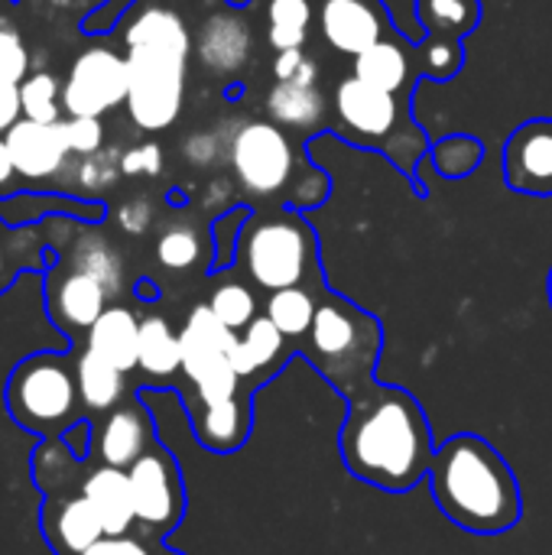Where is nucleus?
<instances>
[{
	"mask_svg": "<svg viewBox=\"0 0 552 555\" xmlns=\"http://www.w3.org/2000/svg\"><path fill=\"white\" fill-rule=\"evenodd\" d=\"M436 439L420 400L394 384L374 380L345 400L338 452L351 478L387 494L413 491L429 478Z\"/></svg>",
	"mask_w": 552,
	"mask_h": 555,
	"instance_id": "obj_1",
	"label": "nucleus"
},
{
	"mask_svg": "<svg viewBox=\"0 0 552 555\" xmlns=\"http://www.w3.org/2000/svg\"><path fill=\"white\" fill-rule=\"evenodd\" d=\"M426 481L436 507L465 533L504 537L524 514L514 468L488 439L475 433L446 439L436 449Z\"/></svg>",
	"mask_w": 552,
	"mask_h": 555,
	"instance_id": "obj_2",
	"label": "nucleus"
},
{
	"mask_svg": "<svg viewBox=\"0 0 552 555\" xmlns=\"http://www.w3.org/2000/svg\"><path fill=\"white\" fill-rule=\"evenodd\" d=\"M127 42V114L133 127L156 133L176 124L185 101V68L192 39L179 13L166 7L143 10L124 33Z\"/></svg>",
	"mask_w": 552,
	"mask_h": 555,
	"instance_id": "obj_3",
	"label": "nucleus"
},
{
	"mask_svg": "<svg viewBox=\"0 0 552 555\" xmlns=\"http://www.w3.org/2000/svg\"><path fill=\"white\" fill-rule=\"evenodd\" d=\"M296 351L322 374L335 393L351 400L377 380L384 325L374 312L325 289L319 296L316 322Z\"/></svg>",
	"mask_w": 552,
	"mask_h": 555,
	"instance_id": "obj_4",
	"label": "nucleus"
},
{
	"mask_svg": "<svg viewBox=\"0 0 552 555\" xmlns=\"http://www.w3.org/2000/svg\"><path fill=\"white\" fill-rule=\"evenodd\" d=\"M247 280L264 293L280 289H312L325 293V276L319 267V237L299 211H273V215H251L238 260Z\"/></svg>",
	"mask_w": 552,
	"mask_h": 555,
	"instance_id": "obj_5",
	"label": "nucleus"
},
{
	"mask_svg": "<svg viewBox=\"0 0 552 555\" xmlns=\"http://www.w3.org/2000/svg\"><path fill=\"white\" fill-rule=\"evenodd\" d=\"M78 406L81 397L75 367L59 354L26 358L7 384V410L29 433L55 436L65 426L72 429Z\"/></svg>",
	"mask_w": 552,
	"mask_h": 555,
	"instance_id": "obj_6",
	"label": "nucleus"
},
{
	"mask_svg": "<svg viewBox=\"0 0 552 555\" xmlns=\"http://www.w3.org/2000/svg\"><path fill=\"white\" fill-rule=\"evenodd\" d=\"M127 478H130L137 527H143L153 537L172 533L185 517V485L172 452L153 442L146 455L127 468Z\"/></svg>",
	"mask_w": 552,
	"mask_h": 555,
	"instance_id": "obj_7",
	"label": "nucleus"
},
{
	"mask_svg": "<svg viewBox=\"0 0 552 555\" xmlns=\"http://www.w3.org/2000/svg\"><path fill=\"white\" fill-rule=\"evenodd\" d=\"M228 159L241 189L254 198H273L293 179L290 137L267 120L244 124L228 143Z\"/></svg>",
	"mask_w": 552,
	"mask_h": 555,
	"instance_id": "obj_8",
	"label": "nucleus"
},
{
	"mask_svg": "<svg viewBox=\"0 0 552 555\" xmlns=\"http://www.w3.org/2000/svg\"><path fill=\"white\" fill-rule=\"evenodd\" d=\"M130 68L127 55L94 46L75 55L62 81V107L68 117H104L107 111L127 104Z\"/></svg>",
	"mask_w": 552,
	"mask_h": 555,
	"instance_id": "obj_9",
	"label": "nucleus"
},
{
	"mask_svg": "<svg viewBox=\"0 0 552 555\" xmlns=\"http://www.w3.org/2000/svg\"><path fill=\"white\" fill-rule=\"evenodd\" d=\"M387 16L377 0H319V33L345 55H361L384 39Z\"/></svg>",
	"mask_w": 552,
	"mask_h": 555,
	"instance_id": "obj_10",
	"label": "nucleus"
},
{
	"mask_svg": "<svg viewBox=\"0 0 552 555\" xmlns=\"http://www.w3.org/2000/svg\"><path fill=\"white\" fill-rule=\"evenodd\" d=\"M153 442L156 436L146 406L140 400H127L104 416L101 429L91 436V452H98L101 465L127 472L133 462L146 455Z\"/></svg>",
	"mask_w": 552,
	"mask_h": 555,
	"instance_id": "obj_11",
	"label": "nucleus"
},
{
	"mask_svg": "<svg viewBox=\"0 0 552 555\" xmlns=\"http://www.w3.org/2000/svg\"><path fill=\"white\" fill-rule=\"evenodd\" d=\"M416 10L436 36L426 46L423 68L436 78H449L459 68V36L478 20V0H416Z\"/></svg>",
	"mask_w": 552,
	"mask_h": 555,
	"instance_id": "obj_12",
	"label": "nucleus"
},
{
	"mask_svg": "<svg viewBox=\"0 0 552 555\" xmlns=\"http://www.w3.org/2000/svg\"><path fill=\"white\" fill-rule=\"evenodd\" d=\"M293 354H296V348L283 338V332L264 312L244 332H238L228 348V361H231L234 374L254 387L273 380Z\"/></svg>",
	"mask_w": 552,
	"mask_h": 555,
	"instance_id": "obj_13",
	"label": "nucleus"
},
{
	"mask_svg": "<svg viewBox=\"0 0 552 555\" xmlns=\"http://www.w3.org/2000/svg\"><path fill=\"white\" fill-rule=\"evenodd\" d=\"M508 185L527 195H552V120H530L514 130L504 150Z\"/></svg>",
	"mask_w": 552,
	"mask_h": 555,
	"instance_id": "obj_14",
	"label": "nucleus"
},
{
	"mask_svg": "<svg viewBox=\"0 0 552 555\" xmlns=\"http://www.w3.org/2000/svg\"><path fill=\"white\" fill-rule=\"evenodd\" d=\"M254 387L224 403H192V433L202 449L215 455H234L247 446L254 429Z\"/></svg>",
	"mask_w": 552,
	"mask_h": 555,
	"instance_id": "obj_15",
	"label": "nucleus"
},
{
	"mask_svg": "<svg viewBox=\"0 0 552 555\" xmlns=\"http://www.w3.org/2000/svg\"><path fill=\"white\" fill-rule=\"evenodd\" d=\"M7 146H10V156H13V166H16V176L20 179H29V182H46L52 176H59L68 163V150H65V140L59 133V124H36V120H16L10 130H7Z\"/></svg>",
	"mask_w": 552,
	"mask_h": 555,
	"instance_id": "obj_16",
	"label": "nucleus"
},
{
	"mask_svg": "<svg viewBox=\"0 0 552 555\" xmlns=\"http://www.w3.org/2000/svg\"><path fill=\"white\" fill-rule=\"evenodd\" d=\"M234 341V332L224 328L218 322V315L205 306H195L179 332V345H182V374L189 377V384H198L202 377L231 367L228 361V348Z\"/></svg>",
	"mask_w": 552,
	"mask_h": 555,
	"instance_id": "obj_17",
	"label": "nucleus"
},
{
	"mask_svg": "<svg viewBox=\"0 0 552 555\" xmlns=\"http://www.w3.org/2000/svg\"><path fill=\"white\" fill-rule=\"evenodd\" d=\"M335 111H338V120L348 127V133H355L361 140H381L397 124L394 94L361 81L358 75L345 78L335 88Z\"/></svg>",
	"mask_w": 552,
	"mask_h": 555,
	"instance_id": "obj_18",
	"label": "nucleus"
},
{
	"mask_svg": "<svg viewBox=\"0 0 552 555\" xmlns=\"http://www.w3.org/2000/svg\"><path fill=\"white\" fill-rule=\"evenodd\" d=\"M42 533L55 555L88 553L98 540H104V524L94 514V507L78 498H52L42 507Z\"/></svg>",
	"mask_w": 552,
	"mask_h": 555,
	"instance_id": "obj_19",
	"label": "nucleus"
},
{
	"mask_svg": "<svg viewBox=\"0 0 552 555\" xmlns=\"http://www.w3.org/2000/svg\"><path fill=\"white\" fill-rule=\"evenodd\" d=\"M107 299H111L107 289L94 276H88V273L72 267L68 273H62L52 283V289H49V312H52L59 328H65V332H88L104 315Z\"/></svg>",
	"mask_w": 552,
	"mask_h": 555,
	"instance_id": "obj_20",
	"label": "nucleus"
},
{
	"mask_svg": "<svg viewBox=\"0 0 552 555\" xmlns=\"http://www.w3.org/2000/svg\"><path fill=\"white\" fill-rule=\"evenodd\" d=\"M251 26L234 13H211L195 39V52L205 68L218 75H234L251 59Z\"/></svg>",
	"mask_w": 552,
	"mask_h": 555,
	"instance_id": "obj_21",
	"label": "nucleus"
},
{
	"mask_svg": "<svg viewBox=\"0 0 552 555\" xmlns=\"http://www.w3.org/2000/svg\"><path fill=\"white\" fill-rule=\"evenodd\" d=\"M81 498L94 507V514L104 524L107 537H124L133 533L137 514H133V494H130V478L120 468H94L81 481Z\"/></svg>",
	"mask_w": 552,
	"mask_h": 555,
	"instance_id": "obj_22",
	"label": "nucleus"
},
{
	"mask_svg": "<svg viewBox=\"0 0 552 555\" xmlns=\"http://www.w3.org/2000/svg\"><path fill=\"white\" fill-rule=\"evenodd\" d=\"M85 348L130 374L140 361V319L124 306H107L104 315L85 332Z\"/></svg>",
	"mask_w": 552,
	"mask_h": 555,
	"instance_id": "obj_23",
	"label": "nucleus"
},
{
	"mask_svg": "<svg viewBox=\"0 0 552 555\" xmlns=\"http://www.w3.org/2000/svg\"><path fill=\"white\" fill-rule=\"evenodd\" d=\"M137 367L159 384L182 374V345L163 315L140 319V361H137Z\"/></svg>",
	"mask_w": 552,
	"mask_h": 555,
	"instance_id": "obj_24",
	"label": "nucleus"
},
{
	"mask_svg": "<svg viewBox=\"0 0 552 555\" xmlns=\"http://www.w3.org/2000/svg\"><path fill=\"white\" fill-rule=\"evenodd\" d=\"M75 380H78L81 406L91 413H111L124 400V371H117L114 364H107L88 348L75 361Z\"/></svg>",
	"mask_w": 552,
	"mask_h": 555,
	"instance_id": "obj_25",
	"label": "nucleus"
},
{
	"mask_svg": "<svg viewBox=\"0 0 552 555\" xmlns=\"http://www.w3.org/2000/svg\"><path fill=\"white\" fill-rule=\"evenodd\" d=\"M267 111L273 124L293 127V130H309L319 127L325 117V98L316 85H290L277 81L267 94Z\"/></svg>",
	"mask_w": 552,
	"mask_h": 555,
	"instance_id": "obj_26",
	"label": "nucleus"
},
{
	"mask_svg": "<svg viewBox=\"0 0 552 555\" xmlns=\"http://www.w3.org/2000/svg\"><path fill=\"white\" fill-rule=\"evenodd\" d=\"M355 75L381 91L397 94L410 81V52L397 39H381L361 55H355Z\"/></svg>",
	"mask_w": 552,
	"mask_h": 555,
	"instance_id": "obj_27",
	"label": "nucleus"
},
{
	"mask_svg": "<svg viewBox=\"0 0 552 555\" xmlns=\"http://www.w3.org/2000/svg\"><path fill=\"white\" fill-rule=\"evenodd\" d=\"M319 296L322 293H312V289H280V293H270L267 296V306H264V315L283 332V338L299 348V341L309 335L312 322H316V309H319ZM299 354V351H296Z\"/></svg>",
	"mask_w": 552,
	"mask_h": 555,
	"instance_id": "obj_28",
	"label": "nucleus"
},
{
	"mask_svg": "<svg viewBox=\"0 0 552 555\" xmlns=\"http://www.w3.org/2000/svg\"><path fill=\"white\" fill-rule=\"evenodd\" d=\"M312 0H267V39L273 49H303L312 29Z\"/></svg>",
	"mask_w": 552,
	"mask_h": 555,
	"instance_id": "obj_29",
	"label": "nucleus"
},
{
	"mask_svg": "<svg viewBox=\"0 0 552 555\" xmlns=\"http://www.w3.org/2000/svg\"><path fill=\"white\" fill-rule=\"evenodd\" d=\"M72 267L88 273V276H94L107 289V296H117L120 286H124V263H120L117 250L104 237H98V234H85L75 244Z\"/></svg>",
	"mask_w": 552,
	"mask_h": 555,
	"instance_id": "obj_30",
	"label": "nucleus"
},
{
	"mask_svg": "<svg viewBox=\"0 0 552 555\" xmlns=\"http://www.w3.org/2000/svg\"><path fill=\"white\" fill-rule=\"evenodd\" d=\"M20 107L26 120L36 124H59L65 107H62V85L52 72H29L20 81Z\"/></svg>",
	"mask_w": 552,
	"mask_h": 555,
	"instance_id": "obj_31",
	"label": "nucleus"
},
{
	"mask_svg": "<svg viewBox=\"0 0 552 555\" xmlns=\"http://www.w3.org/2000/svg\"><path fill=\"white\" fill-rule=\"evenodd\" d=\"M208 309H211V312L218 315V322H221L224 328H231L234 335L244 332V328L260 315V306H257L254 289H251L247 283H241V280L221 283V286L211 293Z\"/></svg>",
	"mask_w": 552,
	"mask_h": 555,
	"instance_id": "obj_32",
	"label": "nucleus"
},
{
	"mask_svg": "<svg viewBox=\"0 0 552 555\" xmlns=\"http://www.w3.org/2000/svg\"><path fill=\"white\" fill-rule=\"evenodd\" d=\"M156 257L166 270H189L202 257V237L189 224L166 228L163 237L156 241Z\"/></svg>",
	"mask_w": 552,
	"mask_h": 555,
	"instance_id": "obj_33",
	"label": "nucleus"
},
{
	"mask_svg": "<svg viewBox=\"0 0 552 555\" xmlns=\"http://www.w3.org/2000/svg\"><path fill=\"white\" fill-rule=\"evenodd\" d=\"M251 221L247 208H228L215 224H211V244H215V260L211 270H228L238 260V247H241V234Z\"/></svg>",
	"mask_w": 552,
	"mask_h": 555,
	"instance_id": "obj_34",
	"label": "nucleus"
},
{
	"mask_svg": "<svg viewBox=\"0 0 552 555\" xmlns=\"http://www.w3.org/2000/svg\"><path fill=\"white\" fill-rule=\"evenodd\" d=\"M120 176V153L117 150H98L91 156H81L78 169H75V182L85 192H104L117 182Z\"/></svg>",
	"mask_w": 552,
	"mask_h": 555,
	"instance_id": "obj_35",
	"label": "nucleus"
},
{
	"mask_svg": "<svg viewBox=\"0 0 552 555\" xmlns=\"http://www.w3.org/2000/svg\"><path fill=\"white\" fill-rule=\"evenodd\" d=\"M59 133L65 140V150L72 156H91L98 150H104V124L101 117H62L59 120Z\"/></svg>",
	"mask_w": 552,
	"mask_h": 555,
	"instance_id": "obj_36",
	"label": "nucleus"
},
{
	"mask_svg": "<svg viewBox=\"0 0 552 555\" xmlns=\"http://www.w3.org/2000/svg\"><path fill=\"white\" fill-rule=\"evenodd\" d=\"M26 75H29V49L23 36L7 20H0V81L20 85Z\"/></svg>",
	"mask_w": 552,
	"mask_h": 555,
	"instance_id": "obj_37",
	"label": "nucleus"
},
{
	"mask_svg": "<svg viewBox=\"0 0 552 555\" xmlns=\"http://www.w3.org/2000/svg\"><path fill=\"white\" fill-rule=\"evenodd\" d=\"M478 163H482V146H478L475 140H468V137L446 140V143L436 150V169H439L442 176H452V179L472 172Z\"/></svg>",
	"mask_w": 552,
	"mask_h": 555,
	"instance_id": "obj_38",
	"label": "nucleus"
},
{
	"mask_svg": "<svg viewBox=\"0 0 552 555\" xmlns=\"http://www.w3.org/2000/svg\"><path fill=\"white\" fill-rule=\"evenodd\" d=\"M273 75H277V81H290V85H316L319 65L312 62L309 52H303V49H286V52L277 55Z\"/></svg>",
	"mask_w": 552,
	"mask_h": 555,
	"instance_id": "obj_39",
	"label": "nucleus"
},
{
	"mask_svg": "<svg viewBox=\"0 0 552 555\" xmlns=\"http://www.w3.org/2000/svg\"><path fill=\"white\" fill-rule=\"evenodd\" d=\"M163 172V150L159 143H137L120 153V176H159Z\"/></svg>",
	"mask_w": 552,
	"mask_h": 555,
	"instance_id": "obj_40",
	"label": "nucleus"
},
{
	"mask_svg": "<svg viewBox=\"0 0 552 555\" xmlns=\"http://www.w3.org/2000/svg\"><path fill=\"white\" fill-rule=\"evenodd\" d=\"M221 153V143H218V133H192L185 143H182V156L192 163V166H211Z\"/></svg>",
	"mask_w": 552,
	"mask_h": 555,
	"instance_id": "obj_41",
	"label": "nucleus"
},
{
	"mask_svg": "<svg viewBox=\"0 0 552 555\" xmlns=\"http://www.w3.org/2000/svg\"><path fill=\"white\" fill-rule=\"evenodd\" d=\"M153 221V205L146 198H130L120 205L117 211V224L127 231V234H143Z\"/></svg>",
	"mask_w": 552,
	"mask_h": 555,
	"instance_id": "obj_42",
	"label": "nucleus"
},
{
	"mask_svg": "<svg viewBox=\"0 0 552 555\" xmlns=\"http://www.w3.org/2000/svg\"><path fill=\"white\" fill-rule=\"evenodd\" d=\"M81 555H153V550L140 537L124 533V537H104V540H98L88 553Z\"/></svg>",
	"mask_w": 552,
	"mask_h": 555,
	"instance_id": "obj_43",
	"label": "nucleus"
},
{
	"mask_svg": "<svg viewBox=\"0 0 552 555\" xmlns=\"http://www.w3.org/2000/svg\"><path fill=\"white\" fill-rule=\"evenodd\" d=\"M23 120V107H20V85L13 81H0V137H7V130Z\"/></svg>",
	"mask_w": 552,
	"mask_h": 555,
	"instance_id": "obj_44",
	"label": "nucleus"
},
{
	"mask_svg": "<svg viewBox=\"0 0 552 555\" xmlns=\"http://www.w3.org/2000/svg\"><path fill=\"white\" fill-rule=\"evenodd\" d=\"M10 260H13V254H10V241H7V221L0 218V293L7 289V283L13 276Z\"/></svg>",
	"mask_w": 552,
	"mask_h": 555,
	"instance_id": "obj_45",
	"label": "nucleus"
},
{
	"mask_svg": "<svg viewBox=\"0 0 552 555\" xmlns=\"http://www.w3.org/2000/svg\"><path fill=\"white\" fill-rule=\"evenodd\" d=\"M16 179V166H13V156H10V146L7 140L0 137V192L10 189V182Z\"/></svg>",
	"mask_w": 552,
	"mask_h": 555,
	"instance_id": "obj_46",
	"label": "nucleus"
},
{
	"mask_svg": "<svg viewBox=\"0 0 552 555\" xmlns=\"http://www.w3.org/2000/svg\"><path fill=\"white\" fill-rule=\"evenodd\" d=\"M140 293H143V299H156V293H153V286H150L146 280L140 283Z\"/></svg>",
	"mask_w": 552,
	"mask_h": 555,
	"instance_id": "obj_47",
	"label": "nucleus"
},
{
	"mask_svg": "<svg viewBox=\"0 0 552 555\" xmlns=\"http://www.w3.org/2000/svg\"><path fill=\"white\" fill-rule=\"evenodd\" d=\"M153 555H182V553H176V550H163V546H159Z\"/></svg>",
	"mask_w": 552,
	"mask_h": 555,
	"instance_id": "obj_48",
	"label": "nucleus"
},
{
	"mask_svg": "<svg viewBox=\"0 0 552 555\" xmlns=\"http://www.w3.org/2000/svg\"><path fill=\"white\" fill-rule=\"evenodd\" d=\"M547 289H550V306H552V270H550V283H547Z\"/></svg>",
	"mask_w": 552,
	"mask_h": 555,
	"instance_id": "obj_49",
	"label": "nucleus"
}]
</instances>
